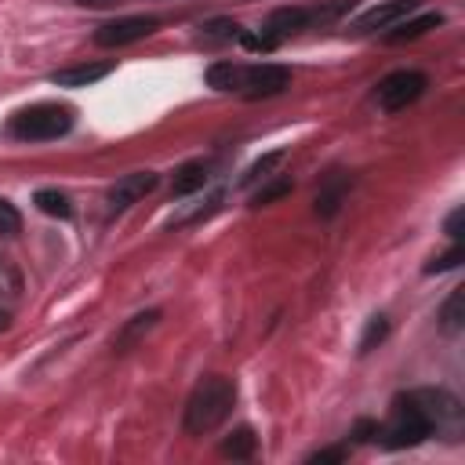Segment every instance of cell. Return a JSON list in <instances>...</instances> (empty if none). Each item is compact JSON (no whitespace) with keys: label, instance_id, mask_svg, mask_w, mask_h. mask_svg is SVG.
Wrapping results in <instances>:
<instances>
[{"label":"cell","instance_id":"obj_29","mask_svg":"<svg viewBox=\"0 0 465 465\" xmlns=\"http://www.w3.org/2000/svg\"><path fill=\"white\" fill-rule=\"evenodd\" d=\"M7 323H11V316H7V312H0V331H4Z\"/></svg>","mask_w":465,"mask_h":465},{"label":"cell","instance_id":"obj_8","mask_svg":"<svg viewBox=\"0 0 465 465\" xmlns=\"http://www.w3.org/2000/svg\"><path fill=\"white\" fill-rule=\"evenodd\" d=\"M421 7V0H381V4H374L371 11H363L360 18H356V33H378V29H392L396 22H403L407 15H414Z\"/></svg>","mask_w":465,"mask_h":465},{"label":"cell","instance_id":"obj_12","mask_svg":"<svg viewBox=\"0 0 465 465\" xmlns=\"http://www.w3.org/2000/svg\"><path fill=\"white\" fill-rule=\"evenodd\" d=\"M443 22V15L440 11H421L418 18H403V22H396L389 33H385V40L389 44H407V40H418V36H425L429 29H436Z\"/></svg>","mask_w":465,"mask_h":465},{"label":"cell","instance_id":"obj_4","mask_svg":"<svg viewBox=\"0 0 465 465\" xmlns=\"http://www.w3.org/2000/svg\"><path fill=\"white\" fill-rule=\"evenodd\" d=\"M425 87H429V76H425L421 69H396V73H389V76L378 80L374 102H378V109H385V113H400V109H407L411 102H418V98L425 94Z\"/></svg>","mask_w":465,"mask_h":465},{"label":"cell","instance_id":"obj_7","mask_svg":"<svg viewBox=\"0 0 465 465\" xmlns=\"http://www.w3.org/2000/svg\"><path fill=\"white\" fill-rule=\"evenodd\" d=\"M425 436H429L425 421H421L418 414H411L407 407H400V403H392V421H389L385 429H378V440H381L385 447H414V443H421Z\"/></svg>","mask_w":465,"mask_h":465},{"label":"cell","instance_id":"obj_13","mask_svg":"<svg viewBox=\"0 0 465 465\" xmlns=\"http://www.w3.org/2000/svg\"><path fill=\"white\" fill-rule=\"evenodd\" d=\"M105 73H109L105 62H84V65H69V69L51 73V84H58V87H87V84L102 80Z\"/></svg>","mask_w":465,"mask_h":465},{"label":"cell","instance_id":"obj_1","mask_svg":"<svg viewBox=\"0 0 465 465\" xmlns=\"http://www.w3.org/2000/svg\"><path fill=\"white\" fill-rule=\"evenodd\" d=\"M232 403H236V385H232L229 378H222V374L203 378V381L193 389V396L185 400V418H182L185 432H189V436H207V432H214V429L232 414Z\"/></svg>","mask_w":465,"mask_h":465},{"label":"cell","instance_id":"obj_23","mask_svg":"<svg viewBox=\"0 0 465 465\" xmlns=\"http://www.w3.org/2000/svg\"><path fill=\"white\" fill-rule=\"evenodd\" d=\"M18 229H22V214L15 211V203H11V200H4V196H0V232H7V236H11V232H18Z\"/></svg>","mask_w":465,"mask_h":465},{"label":"cell","instance_id":"obj_6","mask_svg":"<svg viewBox=\"0 0 465 465\" xmlns=\"http://www.w3.org/2000/svg\"><path fill=\"white\" fill-rule=\"evenodd\" d=\"M283 87H291V69L287 65H276V62H262V65H247L240 91L247 98H272Z\"/></svg>","mask_w":465,"mask_h":465},{"label":"cell","instance_id":"obj_27","mask_svg":"<svg viewBox=\"0 0 465 465\" xmlns=\"http://www.w3.org/2000/svg\"><path fill=\"white\" fill-rule=\"evenodd\" d=\"M378 429H381V425H374V421H367V418H363V421H356V429H352V432H356L360 440H378Z\"/></svg>","mask_w":465,"mask_h":465},{"label":"cell","instance_id":"obj_14","mask_svg":"<svg viewBox=\"0 0 465 465\" xmlns=\"http://www.w3.org/2000/svg\"><path fill=\"white\" fill-rule=\"evenodd\" d=\"M207 178H211L207 163H203V160H189V163H182V167L174 171V178H171V196H189V193L203 189Z\"/></svg>","mask_w":465,"mask_h":465},{"label":"cell","instance_id":"obj_2","mask_svg":"<svg viewBox=\"0 0 465 465\" xmlns=\"http://www.w3.org/2000/svg\"><path fill=\"white\" fill-rule=\"evenodd\" d=\"M396 403L407 407L411 414H418L429 432H450L447 440H458L454 432L461 429V403H458L454 392H447V389H411V392L396 396Z\"/></svg>","mask_w":465,"mask_h":465},{"label":"cell","instance_id":"obj_19","mask_svg":"<svg viewBox=\"0 0 465 465\" xmlns=\"http://www.w3.org/2000/svg\"><path fill=\"white\" fill-rule=\"evenodd\" d=\"M240 36V25L232 18H214L207 25H200V40L207 44H222V40H236Z\"/></svg>","mask_w":465,"mask_h":465},{"label":"cell","instance_id":"obj_24","mask_svg":"<svg viewBox=\"0 0 465 465\" xmlns=\"http://www.w3.org/2000/svg\"><path fill=\"white\" fill-rule=\"evenodd\" d=\"M458 262H461V247H450L447 254H440V258H432V262L425 265V272L432 276V272H443V269H454Z\"/></svg>","mask_w":465,"mask_h":465},{"label":"cell","instance_id":"obj_26","mask_svg":"<svg viewBox=\"0 0 465 465\" xmlns=\"http://www.w3.org/2000/svg\"><path fill=\"white\" fill-rule=\"evenodd\" d=\"M345 458V450L341 447H327V450H316L309 461H316V465H323V461H341Z\"/></svg>","mask_w":465,"mask_h":465},{"label":"cell","instance_id":"obj_25","mask_svg":"<svg viewBox=\"0 0 465 465\" xmlns=\"http://www.w3.org/2000/svg\"><path fill=\"white\" fill-rule=\"evenodd\" d=\"M443 229H447V236H450V240H458V236H461V207H454V211L447 214V225H443Z\"/></svg>","mask_w":465,"mask_h":465},{"label":"cell","instance_id":"obj_3","mask_svg":"<svg viewBox=\"0 0 465 465\" xmlns=\"http://www.w3.org/2000/svg\"><path fill=\"white\" fill-rule=\"evenodd\" d=\"M73 127V105H62V102H36L29 109H18L7 124L11 138L18 142H47V138H58Z\"/></svg>","mask_w":465,"mask_h":465},{"label":"cell","instance_id":"obj_20","mask_svg":"<svg viewBox=\"0 0 465 465\" xmlns=\"http://www.w3.org/2000/svg\"><path fill=\"white\" fill-rule=\"evenodd\" d=\"M385 334H389V320L378 312V316H371L367 320V327H363V338H360V352H371L374 345H381L385 341Z\"/></svg>","mask_w":465,"mask_h":465},{"label":"cell","instance_id":"obj_17","mask_svg":"<svg viewBox=\"0 0 465 465\" xmlns=\"http://www.w3.org/2000/svg\"><path fill=\"white\" fill-rule=\"evenodd\" d=\"M254 447H258V436H254L251 425H240V429H232V432L222 440V454H225V458H251Z\"/></svg>","mask_w":465,"mask_h":465},{"label":"cell","instance_id":"obj_10","mask_svg":"<svg viewBox=\"0 0 465 465\" xmlns=\"http://www.w3.org/2000/svg\"><path fill=\"white\" fill-rule=\"evenodd\" d=\"M156 182H160L156 171H134V174H124V178L109 189V207H113V211H124V207L145 200V196L156 189Z\"/></svg>","mask_w":465,"mask_h":465},{"label":"cell","instance_id":"obj_21","mask_svg":"<svg viewBox=\"0 0 465 465\" xmlns=\"http://www.w3.org/2000/svg\"><path fill=\"white\" fill-rule=\"evenodd\" d=\"M287 193H291V178H276V182L262 185V189L251 196V207H269V203H276V200L287 196Z\"/></svg>","mask_w":465,"mask_h":465},{"label":"cell","instance_id":"obj_16","mask_svg":"<svg viewBox=\"0 0 465 465\" xmlns=\"http://www.w3.org/2000/svg\"><path fill=\"white\" fill-rule=\"evenodd\" d=\"M440 327L447 331V334H458L461 331V320H465V287H454L450 294H447V302L440 305Z\"/></svg>","mask_w":465,"mask_h":465},{"label":"cell","instance_id":"obj_9","mask_svg":"<svg viewBox=\"0 0 465 465\" xmlns=\"http://www.w3.org/2000/svg\"><path fill=\"white\" fill-rule=\"evenodd\" d=\"M302 29H309V11L305 7H276L262 25V40H265V47H276V44L298 36Z\"/></svg>","mask_w":465,"mask_h":465},{"label":"cell","instance_id":"obj_18","mask_svg":"<svg viewBox=\"0 0 465 465\" xmlns=\"http://www.w3.org/2000/svg\"><path fill=\"white\" fill-rule=\"evenodd\" d=\"M33 203H36L44 214H51V218H69V214H73V203H69V196H65L62 189H36Z\"/></svg>","mask_w":465,"mask_h":465},{"label":"cell","instance_id":"obj_22","mask_svg":"<svg viewBox=\"0 0 465 465\" xmlns=\"http://www.w3.org/2000/svg\"><path fill=\"white\" fill-rule=\"evenodd\" d=\"M280 160H283V153L276 149V153L262 156L258 163H251V167H247V174H243V185H251V182H258V178H269V171H272V167H276Z\"/></svg>","mask_w":465,"mask_h":465},{"label":"cell","instance_id":"obj_15","mask_svg":"<svg viewBox=\"0 0 465 465\" xmlns=\"http://www.w3.org/2000/svg\"><path fill=\"white\" fill-rule=\"evenodd\" d=\"M243 73H247V65H240V62H211L207 65V84L214 91H240Z\"/></svg>","mask_w":465,"mask_h":465},{"label":"cell","instance_id":"obj_11","mask_svg":"<svg viewBox=\"0 0 465 465\" xmlns=\"http://www.w3.org/2000/svg\"><path fill=\"white\" fill-rule=\"evenodd\" d=\"M160 323V309H145V312H138V316H131L124 327H120V334L113 338V349L116 352H127L131 345H138L153 327Z\"/></svg>","mask_w":465,"mask_h":465},{"label":"cell","instance_id":"obj_5","mask_svg":"<svg viewBox=\"0 0 465 465\" xmlns=\"http://www.w3.org/2000/svg\"><path fill=\"white\" fill-rule=\"evenodd\" d=\"M160 18L153 15H127V18H116V22H105L94 29V44L98 47H127L134 40H145L149 33H156Z\"/></svg>","mask_w":465,"mask_h":465},{"label":"cell","instance_id":"obj_28","mask_svg":"<svg viewBox=\"0 0 465 465\" xmlns=\"http://www.w3.org/2000/svg\"><path fill=\"white\" fill-rule=\"evenodd\" d=\"M80 7H116L120 0H76Z\"/></svg>","mask_w":465,"mask_h":465}]
</instances>
